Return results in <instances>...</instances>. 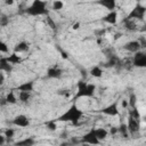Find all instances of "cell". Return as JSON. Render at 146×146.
Wrapping results in <instances>:
<instances>
[{
  "instance_id": "6da1fadb",
  "label": "cell",
  "mask_w": 146,
  "mask_h": 146,
  "mask_svg": "<svg viewBox=\"0 0 146 146\" xmlns=\"http://www.w3.org/2000/svg\"><path fill=\"white\" fill-rule=\"evenodd\" d=\"M82 117H83V112L75 104H73V105H71L68 107V110L65 113H63L62 115L58 116L57 121H60V122H63V121L64 122H72L73 124H78Z\"/></svg>"
},
{
  "instance_id": "7a4b0ae2",
  "label": "cell",
  "mask_w": 146,
  "mask_h": 146,
  "mask_svg": "<svg viewBox=\"0 0 146 146\" xmlns=\"http://www.w3.org/2000/svg\"><path fill=\"white\" fill-rule=\"evenodd\" d=\"M95 91H96V86L94 83H88L86 81L80 80L76 84L75 99L81 97H92Z\"/></svg>"
},
{
  "instance_id": "3957f363",
  "label": "cell",
  "mask_w": 146,
  "mask_h": 146,
  "mask_svg": "<svg viewBox=\"0 0 146 146\" xmlns=\"http://www.w3.org/2000/svg\"><path fill=\"white\" fill-rule=\"evenodd\" d=\"M47 3L44 1H41V0H35L33 1L26 9H25V13L30 16H41V15H46L48 14V10L46 8Z\"/></svg>"
},
{
  "instance_id": "277c9868",
  "label": "cell",
  "mask_w": 146,
  "mask_h": 146,
  "mask_svg": "<svg viewBox=\"0 0 146 146\" xmlns=\"http://www.w3.org/2000/svg\"><path fill=\"white\" fill-rule=\"evenodd\" d=\"M145 14H146V7H144V6L140 5V3H137V5L130 10V13H129V15L127 16V18L132 19V21H135V19L141 21V19H144Z\"/></svg>"
},
{
  "instance_id": "5b68a950",
  "label": "cell",
  "mask_w": 146,
  "mask_h": 146,
  "mask_svg": "<svg viewBox=\"0 0 146 146\" xmlns=\"http://www.w3.org/2000/svg\"><path fill=\"white\" fill-rule=\"evenodd\" d=\"M81 143L82 144H88V145H98L100 143V140L97 138L95 129H91L90 131H88L87 133H84L81 137Z\"/></svg>"
},
{
  "instance_id": "8992f818",
  "label": "cell",
  "mask_w": 146,
  "mask_h": 146,
  "mask_svg": "<svg viewBox=\"0 0 146 146\" xmlns=\"http://www.w3.org/2000/svg\"><path fill=\"white\" fill-rule=\"evenodd\" d=\"M132 65L139 68H146V52L138 51L133 55Z\"/></svg>"
},
{
  "instance_id": "52a82bcc",
  "label": "cell",
  "mask_w": 146,
  "mask_h": 146,
  "mask_svg": "<svg viewBox=\"0 0 146 146\" xmlns=\"http://www.w3.org/2000/svg\"><path fill=\"white\" fill-rule=\"evenodd\" d=\"M11 123L14 125H16V127H19V128H26V127L30 125V120H29V117L26 115L19 114V115H16L13 119Z\"/></svg>"
},
{
  "instance_id": "ba28073f",
  "label": "cell",
  "mask_w": 146,
  "mask_h": 146,
  "mask_svg": "<svg viewBox=\"0 0 146 146\" xmlns=\"http://www.w3.org/2000/svg\"><path fill=\"white\" fill-rule=\"evenodd\" d=\"M140 48H141V46H140L138 40H131V41H129V42L123 44V49L124 50H127L129 52H133V54L140 51Z\"/></svg>"
},
{
  "instance_id": "9c48e42d",
  "label": "cell",
  "mask_w": 146,
  "mask_h": 146,
  "mask_svg": "<svg viewBox=\"0 0 146 146\" xmlns=\"http://www.w3.org/2000/svg\"><path fill=\"white\" fill-rule=\"evenodd\" d=\"M102 113L108 116H115L119 114V107H117V102H114L110 105H107L106 107H104L102 110Z\"/></svg>"
},
{
  "instance_id": "30bf717a",
  "label": "cell",
  "mask_w": 146,
  "mask_h": 146,
  "mask_svg": "<svg viewBox=\"0 0 146 146\" xmlns=\"http://www.w3.org/2000/svg\"><path fill=\"white\" fill-rule=\"evenodd\" d=\"M128 129H129V132L130 133H136L139 131L140 129V121L139 120H136L131 116H129L128 119Z\"/></svg>"
},
{
  "instance_id": "8fae6325",
  "label": "cell",
  "mask_w": 146,
  "mask_h": 146,
  "mask_svg": "<svg viewBox=\"0 0 146 146\" xmlns=\"http://www.w3.org/2000/svg\"><path fill=\"white\" fill-rule=\"evenodd\" d=\"M62 75H63V71L58 66H51L47 71V76L51 79H59L62 78Z\"/></svg>"
},
{
  "instance_id": "7c38bea8",
  "label": "cell",
  "mask_w": 146,
  "mask_h": 146,
  "mask_svg": "<svg viewBox=\"0 0 146 146\" xmlns=\"http://www.w3.org/2000/svg\"><path fill=\"white\" fill-rule=\"evenodd\" d=\"M0 70L1 72H5V73H10L13 71V65L8 62L7 57L0 58Z\"/></svg>"
},
{
  "instance_id": "4fadbf2b",
  "label": "cell",
  "mask_w": 146,
  "mask_h": 146,
  "mask_svg": "<svg viewBox=\"0 0 146 146\" xmlns=\"http://www.w3.org/2000/svg\"><path fill=\"white\" fill-rule=\"evenodd\" d=\"M103 21H104V22H106V23H107V24H110V25L115 24V23L117 22V11H116V10L110 11L107 15H105V16H104Z\"/></svg>"
},
{
  "instance_id": "5bb4252c",
  "label": "cell",
  "mask_w": 146,
  "mask_h": 146,
  "mask_svg": "<svg viewBox=\"0 0 146 146\" xmlns=\"http://www.w3.org/2000/svg\"><path fill=\"white\" fill-rule=\"evenodd\" d=\"M97 3L104 7L105 9H108L110 11L115 10V7H116V2L114 0H100V1H97Z\"/></svg>"
},
{
  "instance_id": "9a60e30c",
  "label": "cell",
  "mask_w": 146,
  "mask_h": 146,
  "mask_svg": "<svg viewBox=\"0 0 146 146\" xmlns=\"http://www.w3.org/2000/svg\"><path fill=\"white\" fill-rule=\"evenodd\" d=\"M34 145H35V139L33 137H26L14 144V146H34Z\"/></svg>"
},
{
  "instance_id": "2e32d148",
  "label": "cell",
  "mask_w": 146,
  "mask_h": 146,
  "mask_svg": "<svg viewBox=\"0 0 146 146\" xmlns=\"http://www.w3.org/2000/svg\"><path fill=\"white\" fill-rule=\"evenodd\" d=\"M33 89H34V82L33 81L23 82L22 84H19L17 87V90H19V91H27V92L33 91Z\"/></svg>"
},
{
  "instance_id": "e0dca14e",
  "label": "cell",
  "mask_w": 146,
  "mask_h": 146,
  "mask_svg": "<svg viewBox=\"0 0 146 146\" xmlns=\"http://www.w3.org/2000/svg\"><path fill=\"white\" fill-rule=\"evenodd\" d=\"M29 49V43L26 41H21V42H17L14 47V52L16 54H19V52H24Z\"/></svg>"
},
{
  "instance_id": "ac0fdd59",
  "label": "cell",
  "mask_w": 146,
  "mask_h": 146,
  "mask_svg": "<svg viewBox=\"0 0 146 146\" xmlns=\"http://www.w3.org/2000/svg\"><path fill=\"white\" fill-rule=\"evenodd\" d=\"M7 59H8V62L14 66V65H16V64H19L21 62H22V57L18 55V54H16V52H13V54H10L9 56H7Z\"/></svg>"
},
{
  "instance_id": "d6986e66",
  "label": "cell",
  "mask_w": 146,
  "mask_h": 146,
  "mask_svg": "<svg viewBox=\"0 0 146 146\" xmlns=\"http://www.w3.org/2000/svg\"><path fill=\"white\" fill-rule=\"evenodd\" d=\"M123 24H124V27H125L127 30H129V31H135V30L137 29V25H136L135 21L129 19V18H127V17L123 19Z\"/></svg>"
},
{
  "instance_id": "ffe728a7",
  "label": "cell",
  "mask_w": 146,
  "mask_h": 146,
  "mask_svg": "<svg viewBox=\"0 0 146 146\" xmlns=\"http://www.w3.org/2000/svg\"><path fill=\"white\" fill-rule=\"evenodd\" d=\"M90 74L94 78H102L103 76V68L99 65H96L94 67H91L90 70Z\"/></svg>"
},
{
  "instance_id": "44dd1931",
  "label": "cell",
  "mask_w": 146,
  "mask_h": 146,
  "mask_svg": "<svg viewBox=\"0 0 146 146\" xmlns=\"http://www.w3.org/2000/svg\"><path fill=\"white\" fill-rule=\"evenodd\" d=\"M95 132H96V136L99 140H104L108 135V131L104 128H97V129H95Z\"/></svg>"
},
{
  "instance_id": "7402d4cb",
  "label": "cell",
  "mask_w": 146,
  "mask_h": 146,
  "mask_svg": "<svg viewBox=\"0 0 146 146\" xmlns=\"http://www.w3.org/2000/svg\"><path fill=\"white\" fill-rule=\"evenodd\" d=\"M119 133L123 137V138H128L129 137V129H128V124L125 123H121L119 125Z\"/></svg>"
},
{
  "instance_id": "603a6c76",
  "label": "cell",
  "mask_w": 146,
  "mask_h": 146,
  "mask_svg": "<svg viewBox=\"0 0 146 146\" xmlns=\"http://www.w3.org/2000/svg\"><path fill=\"white\" fill-rule=\"evenodd\" d=\"M30 98H31V92H27V91H19V94H18V99H19V102H22V103H27Z\"/></svg>"
},
{
  "instance_id": "cb8c5ba5",
  "label": "cell",
  "mask_w": 146,
  "mask_h": 146,
  "mask_svg": "<svg viewBox=\"0 0 146 146\" xmlns=\"http://www.w3.org/2000/svg\"><path fill=\"white\" fill-rule=\"evenodd\" d=\"M17 97H16V95H15V92H14V90H11V91H9V94L6 96V100H7V104H16L17 103Z\"/></svg>"
},
{
  "instance_id": "d4e9b609",
  "label": "cell",
  "mask_w": 146,
  "mask_h": 146,
  "mask_svg": "<svg viewBox=\"0 0 146 146\" xmlns=\"http://www.w3.org/2000/svg\"><path fill=\"white\" fill-rule=\"evenodd\" d=\"M128 103H129V106L131 108H135L136 107V105H137V97H136L135 94H130V96L128 98Z\"/></svg>"
},
{
  "instance_id": "484cf974",
  "label": "cell",
  "mask_w": 146,
  "mask_h": 146,
  "mask_svg": "<svg viewBox=\"0 0 146 146\" xmlns=\"http://www.w3.org/2000/svg\"><path fill=\"white\" fill-rule=\"evenodd\" d=\"M129 116H131V117H133V119H136V120H139V121H140V114H139V112H138L137 107L131 108V110L129 111Z\"/></svg>"
},
{
  "instance_id": "4316f807",
  "label": "cell",
  "mask_w": 146,
  "mask_h": 146,
  "mask_svg": "<svg viewBox=\"0 0 146 146\" xmlns=\"http://www.w3.org/2000/svg\"><path fill=\"white\" fill-rule=\"evenodd\" d=\"M3 136H5L7 139H11V138L15 136V129H13V128L6 129L5 132H3Z\"/></svg>"
},
{
  "instance_id": "83f0119b",
  "label": "cell",
  "mask_w": 146,
  "mask_h": 146,
  "mask_svg": "<svg viewBox=\"0 0 146 146\" xmlns=\"http://www.w3.org/2000/svg\"><path fill=\"white\" fill-rule=\"evenodd\" d=\"M46 127L50 130V131H55L56 129H57V122L55 121V120H51V121H48L47 123H46Z\"/></svg>"
},
{
  "instance_id": "f1b7e54d",
  "label": "cell",
  "mask_w": 146,
  "mask_h": 146,
  "mask_svg": "<svg viewBox=\"0 0 146 146\" xmlns=\"http://www.w3.org/2000/svg\"><path fill=\"white\" fill-rule=\"evenodd\" d=\"M63 7H64V3L62 1H55L52 3V9H55V10H60V9H63Z\"/></svg>"
},
{
  "instance_id": "f546056e",
  "label": "cell",
  "mask_w": 146,
  "mask_h": 146,
  "mask_svg": "<svg viewBox=\"0 0 146 146\" xmlns=\"http://www.w3.org/2000/svg\"><path fill=\"white\" fill-rule=\"evenodd\" d=\"M0 51H1L2 54H6V52H8V51H9V48L7 47L6 42H3V41H1V42H0Z\"/></svg>"
},
{
  "instance_id": "4dcf8cb0",
  "label": "cell",
  "mask_w": 146,
  "mask_h": 146,
  "mask_svg": "<svg viewBox=\"0 0 146 146\" xmlns=\"http://www.w3.org/2000/svg\"><path fill=\"white\" fill-rule=\"evenodd\" d=\"M47 22H48V24L50 25V27H51V29H54V30H56V29H57V25H56L55 21H54V19L51 18V17L47 16Z\"/></svg>"
},
{
  "instance_id": "1f68e13d",
  "label": "cell",
  "mask_w": 146,
  "mask_h": 146,
  "mask_svg": "<svg viewBox=\"0 0 146 146\" xmlns=\"http://www.w3.org/2000/svg\"><path fill=\"white\" fill-rule=\"evenodd\" d=\"M8 22H9V19H8L6 16H1V18H0V24H1V26L7 25V24H8Z\"/></svg>"
},
{
  "instance_id": "d6a6232c",
  "label": "cell",
  "mask_w": 146,
  "mask_h": 146,
  "mask_svg": "<svg viewBox=\"0 0 146 146\" xmlns=\"http://www.w3.org/2000/svg\"><path fill=\"white\" fill-rule=\"evenodd\" d=\"M139 43H140V46H141V48H146V39L144 38V36H141L139 40Z\"/></svg>"
},
{
  "instance_id": "836d02e7",
  "label": "cell",
  "mask_w": 146,
  "mask_h": 146,
  "mask_svg": "<svg viewBox=\"0 0 146 146\" xmlns=\"http://www.w3.org/2000/svg\"><path fill=\"white\" fill-rule=\"evenodd\" d=\"M110 133L111 135H115V133H119V127H112L111 130H110Z\"/></svg>"
},
{
  "instance_id": "e575fe53",
  "label": "cell",
  "mask_w": 146,
  "mask_h": 146,
  "mask_svg": "<svg viewBox=\"0 0 146 146\" xmlns=\"http://www.w3.org/2000/svg\"><path fill=\"white\" fill-rule=\"evenodd\" d=\"M121 106H122L123 108H127V107L129 106V103H128V99H122V100H121Z\"/></svg>"
},
{
  "instance_id": "d590c367",
  "label": "cell",
  "mask_w": 146,
  "mask_h": 146,
  "mask_svg": "<svg viewBox=\"0 0 146 146\" xmlns=\"http://www.w3.org/2000/svg\"><path fill=\"white\" fill-rule=\"evenodd\" d=\"M5 82V72H1L0 73V84H3Z\"/></svg>"
},
{
  "instance_id": "8d00e7d4",
  "label": "cell",
  "mask_w": 146,
  "mask_h": 146,
  "mask_svg": "<svg viewBox=\"0 0 146 146\" xmlns=\"http://www.w3.org/2000/svg\"><path fill=\"white\" fill-rule=\"evenodd\" d=\"M5 139H6V137H5L3 135H1V136H0V146H3V144H5Z\"/></svg>"
},
{
  "instance_id": "74e56055",
  "label": "cell",
  "mask_w": 146,
  "mask_h": 146,
  "mask_svg": "<svg viewBox=\"0 0 146 146\" xmlns=\"http://www.w3.org/2000/svg\"><path fill=\"white\" fill-rule=\"evenodd\" d=\"M79 26H80V23L78 22V23H74V24L72 25V29H73V30H78V29H79Z\"/></svg>"
},
{
  "instance_id": "f35d334b",
  "label": "cell",
  "mask_w": 146,
  "mask_h": 146,
  "mask_svg": "<svg viewBox=\"0 0 146 146\" xmlns=\"http://www.w3.org/2000/svg\"><path fill=\"white\" fill-rule=\"evenodd\" d=\"M121 35H122V33H116V34L114 35V39H115V40H117V39H120V38H121Z\"/></svg>"
},
{
  "instance_id": "ab89813d",
  "label": "cell",
  "mask_w": 146,
  "mask_h": 146,
  "mask_svg": "<svg viewBox=\"0 0 146 146\" xmlns=\"http://www.w3.org/2000/svg\"><path fill=\"white\" fill-rule=\"evenodd\" d=\"M66 136H67V132H66V131H65V132H62V133H60V137H62V138H64V139H65V138H67Z\"/></svg>"
},
{
  "instance_id": "60d3db41",
  "label": "cell",
  "mask_w": 146,
  "mask_h": 146,
  "mask_svg": "<svg viewBox=\"0 0 146 146\" xmlns=\"http://www.w3.org/2000/svg\"><path fill=\"white\" fill-rule=\"evenodd\" d=\"M62 57H63V58H65V59H66V58H67V57H68V56H67V54H66V52H65V51H62Z\"/></svg>"
},
{
  "instance_id": "b9f144b4",
  "label": "cell",
  "mask_w": 146,
  "mask_h": 146,
  "mask_svg": "<svg viewBox=\"0 0 146 146\" xmlns=\"http://www.w3.org/2000/svg\"><path fill=\"white\" fill-rule=\"evenodd\" d=\"M59 146H70V144L68 143H62Z\"/></svg>"
},
{
  "instance_id": "7bdbcfd3",
  "label": "cell",
  "mask_w": 146,
  "mask_h": 146,
  "mask_svg": "<svg viewBox=\"0 0 146 146\" xmlns=\"http://www.w3.org/2000/svg\"><path fill=\"white\" fill-rule=\"evenodd\" d=\"M141 31H143V32H146V24H145V25L143 26V29H141Z\"/></svg>"
},
{
  "instance_id": "ee69618b",
  "label": "cell",
  "mask_w": 146,
  "mask_h": 146,
  "mask_svg": "<svg viewBox=\"0 0 146 146\" xmlns=\"http://www.w3.org/2000/svg\"><path fill=\"white\" fill-rule=\"evenodd\" d=\"M6 3H7V5H13L14 2H13V1H6Z\"/></svg>"
},
{
  "instance_id": "f6af8a7d",
  "label": "cell",
  "mask_w": 146,
  "mask_h": 146,
  "mask_svg": "<svg viewBox=\"0 0 146 146\" xmlns=\"http://www.w3.org/2000/svg\"><path fill=\"white\" fill-rule=\"evenodd\" d=\"M81 146H91V145H88V144H82Z\"/></svg>"
},
{
  "instance_id": "bcb514c9",
  "label": "cell",
  "mask_w": 146,
  "mask_h": 146,
  "mask_svg": "<svg viewBox=\"0 0 146 146\" xmlns=\"http://www.w3.org/2000/svg\"><path fill=\"white\" fill-rule=\"evenodd\" d=\"M144 121H145V122H146V115H145V116H144Z\"/></svg>"
}]
</instances>
